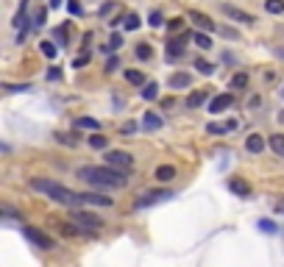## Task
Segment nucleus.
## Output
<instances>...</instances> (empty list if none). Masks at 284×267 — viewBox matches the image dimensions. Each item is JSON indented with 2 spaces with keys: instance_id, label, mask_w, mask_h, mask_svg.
Here are the masks:
<instances>
[{
  "instance_id": "nucleus-1",
  "label": "nucleus",
  "mask_w": 284,
  "mask_h": 267,
  "mask_svg": "<svg viewBox=\"0 0 284 267\" xmlns=\"http://www.w3.org/2000/svg\"><path fill=\"white\" fill-rule=\"evenodd\" d=\"M78 178L87 181L90 187H98V189H120L128 184V178L123 170H115V167H95V164H87V167L78 170Z\"/></svg>"
},
{
  "instance_id": "nucleus-2",
  "label": "nucleus",
  "mask_w": 284,
  "mask_h": 267,
  "mask_svg": "<svg viewBox=\"0 0 284 267\" xmlns=\"http://www.w3.org/2000/svg\"><path fill=\"white\" fill-rule=\"evenodd\" d=\"M31 189L47 195L50 200H56V203H62V206L84 203V195H81V192H73V189L62 187V184H56V181H47V178H31Z\"/></svg>"
},
{
  "instance_id": "nucleus-3",
  "label": "nucleus",
  "mask_w": 284,
  "mask_h": 267,
  "mask_svg": "<svg viewBox=\"0 0 284 267\" xmlns=\"http://www.w3.org/2000/svg\"><path fill=\"white\" fill-rule=\"evenodd\" d=\"M106 164L115 170H123V173H128V170L134 167V156L126 151H109L106 153Z\"/></svg>"
},
{
  "instance_id": "nucleus-4",
  "label": "nucleus",
  "mask_w": 284,
  "mask_h": 267,
  "mask_svg": "<svg viewBox=\"0 0 284 267\" xmlns=\"http://www.w3.org/2000/svg\"><path fill=\"white\" fill-rule=\"evenodd\" d=\"M22 234H25L37 248H45V251H50V248H53V240H50V236H47L45 231L34 228V225H22Z\"/></svg>"
},
{
  "instance_id": "nucleus-5",
  "label": "nucleus",
  "mask_w": 284,
  "mask_h": 267,
  "mask_svg": "<svg viewBox=\"0 0 284 267\" xmlns=\"http://www.w3.org/2000/svg\"><path fill=\"white\" fill-rule=\"evenodd\" d=\"M173 189H159V192H151V195H145V198H139L137 203V209H148V206H153V203H162V200H167V198H173Z\"/></svg>"
},
{
  "instance_id": "nucleus-6",
  "label": "nucleus",
  "mask_w": 284,
  "mask_h": 267,
  "mask_svg": "<svg viewBox=\"0 0 284 267\" xmlns=\"http://www.w3.org/2000/svg\"><path fill=\"white\" fill-rule=\"evenodd\" d=\"M232 103H234V95H229V92L226 95H217V98L209 100V111H212V114H220V111H226Z\"/></svg>"
},
{
  "instance_id": "nucleus-7",
  "label": "nucleus",
  "mask_w": 284,
  "mask_h": 267,
  "mask_svg": "<svg viewBox=\"0 0 284 267\" xmlns=\"http://www.w3.org/2000/svg\"><path fill=\"white\" fill-rule=\"evenodd\" d=\"M223 14H226V17H232V20H237V22H245V25H248V22H253V14H248V11H242V9H234V6H223Z\"/></svg>"
},
{
  "instance_id": "nucleus-8",
  "label": "nucleus",
  "mask_w": 284,
  "mask_h": 267,
  "mask_svg": "<svg viewBox=\"0 0 284 267\" xmlns=\"http://www.w3.org/2000/svg\"><path fill=\"white\" fill-rule=\"evenodd\" d=\"M73 223H81L84 228H100V220L90 212H73Z\"/></svg>"
},
{
  "instance_id": "nucleus-9",
  "label": "nucleus",
  "mask_w": 284,
  "mask_h": 267,
  "mask_svg": "<svg viewBox=\"0 0 284 267\" xmlns=\"http://www.w3.org/2000/svg\"><path fill=\"white\" fill-rule=\"evenodd\" d=\"M81 195H84V203H90V206H111L115 203L111 198H106L100 192H81Z\"/></svg>"
},
{
  "instance_id": "nucleus-10",
  "label": "nucleus",
  "mask_w": 284,
  "mask_h": 267,
  "mask_svg": "<svg viewBox=\"0 0 284 267\" xmlns=\"http://www.w3.org/2000/svg\"><path fill=\"white\" fill-rule=\"evenodd\" d=\"M189 20H192L198 28H204V31H212V28H215V22H212L206 14H201V11H189Z\"/></svg>"
},
{
  "instance_id": "nucleus-11",
  "label": "nucleus",
  "mask_w": 284,
  "mask_h": 267,
  "mask_svg": "<svg viewBox=\"0 0 284 267\" xmlns=\"http://www.w3.org/2000/svg\"><path fill=\"white\" fill-rule=\"evenodd\" d=\"M142 126H145L148 131H159V128H162V117L153 114V111H148V114L142 117Z\"/></svg>"
},
{
  "instance_id": "nucleus-12",
  "label": "nucleus",
  "mask_w": 284,
  "mask_h": 267,
  "mask_svg": "<svg viewBox=\"0 0 284 267\" xmlns=\"http://www.w3.org/2000/svg\"><path fill=\"white\" fill-rule=\"evenodd\" d=\"M192 84V78H189V73H173L170 75V86L179 89V86H189Z\"/></svg>"
},
{
  "instance_id": "nucleus-13",
  "label": "nucleus",
  "mask_w": 284,
  "mask_h": 267,
  "mask_svg": "<svg viewBox=\"0 0 284 267\" xmlns=\"http://www.w3.org/2000/svg\"><path fill=\"white\" fill-rule=\"evenodd\" d=\"M245 147L251 153H259V151H265V139L259 134H251V136H248V142H245Z\"/></svg>"
},
{
  "instance_id": "nucleus-14",
  "label": "nucleus",
  "mask_w": 284,
  "mask_h": 267,
  "mask_svg": "<svg viewBox=\"0 0 284 267\" xmlns=\"http://www.w3.org/2000/svg\"><path fill=\"white\" fill-rule=\"evenodd\" d=\"M204 103H206V92H204V89H201V92H192L187 98V106H189V109H201Z\"/></svg>"
},
{
  "instance_id": "nucleus-15",
  "label": "nucleus",
  "mask_w": 284,
  "mask_h": 267,
  "mask_svg": "<svg viewBox=\"0 0 284 267\" xmlns=\"http://www.w3.org/2000/svg\"><path fill=\"white\" fill-rule=\"evenodd\" d=\"M229 187H232V192H234V195H242V198L251 192V187H248L245 181H240V178H232V181H229Z\"/></svg>"
},
{
  "instance_id": "nucleus-16",
  "label": "nucleus",
  "mask_w": 284,
  "mask_h": 267,
  "mask_svg": "<svg viewBox=\"0 0 284 267\" xmlns=\"http://www.w3.org/2000/svg\"><path fill=\"white\" fill-rule=\"evenodd\" d=\"M156 178H159V181H170V178H176V167H173V164H162V167H156Z\"/></svg>"
},
{
  "instance_id": "nucleus-17",
  "label": "nucleus",
  "mask_w": 284,
  "mask_h": 267,
  "mask_svg": "<svg viewBox=\"0 0 284 267\" xmlns=\"http://www.w3.org/2000/svg\"><path fill=\"white\" fill-rule=\"evenodd\" d=\"M75 126H78V128H90V131H98L100 123L95 120V117H78V120H75Z\"/></svg>"
},
{
  "instance_id": "nucleus-18",
  "label": "nucleus",
  "mask_w": 284,
  "mask_h": 267,
  "mask_svg": "<svg viewBox=\"0 0 284 267\" xmlns=\"http://www.w3.org/2000/svg\"><path fill=\"white\" fill-rule=\"evenodd\" d=\"M181 53H184V45H181L179 39H173V42H167V58H179Z\"/></svg>"
},
{
  "instance_id": "nucleus-19",
  "label": "nucleus",
  "mask_w": 284,
  "mask_h": 267,
  "mask_svg": "<svg viewBox=\"0 0 284 267\" xmlns=\"http://www.w3.org/2000/svg\"><path fill=\"white\" fill-rule=\"evenodd\" d=\"M126 81L134 84V86H139V84H145V75H142L139 70H126Z\"/></svg>"
},
{
  "instance_id": "nucleus-20",
  "label": "nucleus",
  "mask_w": 284,
  "mask_h": 267,
  "mask_svg": "<svg viewBox=\"0 0 284 267\" xmlns=\"http://www.w3.org/2000/svg\"><path fill=\"white\" fill-rule=\"evenodd\" d=\"M265 9L270 14H284V0H265Z\"/></svg>"
},
{
  "instance_id": "nucleus-21",
  "label": "nucleus",
  "mask_w": 284,
  "mask_h": 267,
  "mask_svg": "<svg viewBox=\"0 0 284 267\" xmlns=\"http://www.w3.org/2000/svg\"><path fill=\"white\" fill-rule=\"evenodd\" d=\"M270 147H273L279 156H284V134H273V136H270Z\"/></svg>"
},
{
  "instance_id": "nucleus-22",
  "label": "nucleus",
  "mask_w": 284,
  "mask_h": 267,
  "mask_svg": "<svg viewBox=\"0 0 284 267\" xmlns=\"http://www.w3.org/2000/svg\"><path fill=\"white\" fill-rule=\"evenodd\" d=\"M192 39H195V45H198L201 50H209V47H212V39H209V34H201V31H198Z\"/></svg>"
},
{
  "instance_id": "nucleus-23",
  "label": "nucleus",
  "mask_w": 284,
  "mask_h": 267,
  "mask_svg": "<svg viewBox=\"0 0 284 267\" xmlns=\"http://www.w3.org/2000/svg\"><path fill=\"white\" fill-rule=\"evenodd\" d=\"M142 98H145V100H156L159 98V84H145V89H142Z\"/></svg>"
},
{
  "instance_id": "nucleus-24",
  "label": "nucleus",
  "mask_w": 284,
  "mask_h": 267,
  "mask_svg": "<svg viewBox=\"0 0 284 267\" xmlns=\"http://www.w3.org/2000/svg\"><path fill=\"white\" fill-rule=\"evenodd\" d=\"M139 25H142V22H139V17H137V14H128L126 20H123V28H126V31H137Z\"/></svg>"
},
{
  "instance_id": "nucleus-25",
  "label": "nucleus",
  "mask_w": 284,
  "mask_h": 267,
  "mask_svg": "<svg viewBox=\"0 0 284 267\" xmlns=\"http://www.w3.org/2000/svg\"><path fill=\"white\" fill-rule=\"evenodd\" d=\"M151 56H153V50H151V45H148V42L137 45V58H142V62H148Z\"/></svg>"
},
{
  "instance_id": "nucleus-26",
  "label": "nucleus",
  "mask_w": 284,
  "mask_h": 267,
  "mask_svg": "<svg viewBox=\"0 0 284 267\" xmlns=\"http://www.w3.org/2000/svg\"><path fill=\"white\" fill-rule=\"evenodd\" d=\"M106 142H109V139H106L103 134H92V136H90V145H92V147H98V151H103Z\"/></svg>"
},
{
  "instance_id": "nucleus-27",
  "label": "nucleus",
  "mask_w": 284,
  "mask_h": 267,
  "mask_svg": "<svg viewBox=\"0 0 284 267\" xmlns=\"http://www.w3.org/2000/svg\"><path fill=\"white\" fill-rule=\"evenodd\" d=\"M137 123H134V120H128V123H123V128H120V134L123 136H134V134H137Z\"/></svg>"
},
{
  "instance_id": "nucleus-28",
  "label": "nucleus",
  "mask_w": 284,
  "mask_h": 267,
  "mask_svg": "<svg viewBox=\"0 0 284 267\" xmlns=\"http://www.w3.org/2000/svg\"><path fill=\"white\" fill-rule=\"evenodd\" d=\"M39 50H42L47 58H56V45L53 42H39Z\"/></svg>"
},
{
  "instance_id": "nucleus-29",
  "label": "nucleus",
  "mask_w": 284,
  "mask_h": 267,
  "mask_svg": "<svg viewBox=\"0 0 284 267\" xmlns=\"http://www.w3.org/2000/svg\"><path fill=\"white\" fill-rule=\"evenodd\" d=\"M195 67H198V73H204V75H212V73H215V67H212L209 62H204V58H198V62H195Z\"/></svg>"
},
{
  "instance_id": "nucleus-30",
  "label": "nucleus",
  "mask_w": 284,
  "mask_h": 267,
  "mask_svg": "<svg viewBox=\"0 0 284 267\" xmlns=\"http://www.w3.org/2000/svg\"><path fill=\"white\" fill-rule=\"evenodd\" d=\"M123 45V37L120 34H111V39H109V45H106V53H111V50H117V47Z\"/></svg>"
},
{
  "instance_id": "nucleus-31",
  "label": "nucleus",
  "mask_w": 284,
  "mask_h": 267,
  "mask_svg": "<svg viewBox=\"0 0 284 267\" xmlns=\"http://www.w3.org/2000/svg\"><path fill=\"white\" fill-rule=\"evenodd\" d=\"M259 231H265V234H276V223L273 220H259Z\"/></svg>"
},
{
  "instance_id": "nucleus-32",
  "label": "nucleus",
  "mask_w": 284,
  "mask_h": 267,
  "mask_svg": "<svg viewBox=\"0 0 284 267\" xmlns=\"http://www.w3.org/2000/svg\"><path fill=\"white\" fill-rule=\"evenodd\" d=\"M232 86H234V89H240V86H248V75H245V73H237L234 78H232Z\"/></svg>"
},
{
  "instance_id": "nucleus-33",
  "label": "nucleus",
  "mask_w": 284,
  "mask_h": 267,
  "mask_svg": "<svg viewBox=\"0 0 284 267\" xmlns=\"http://www.w3.org/2000/svg\"><path fill=\"white\" fill-rule=\"evenodd\" d=\"M226 128H229V123H226V126H220V123H209V126H206V131H209V134H226Z\"/></svg>"
},
{
  "instance_id": "nucleus-34",
  "label": "nucleus",
  "mask_w": 284,
  "mask_h": 267,
  "mask_svg": "<svg viewBox=\"0 0 284 267\" xmlns=\"http://www.w3.org/2000/svg\"><path fill=\"white\" fill-rule=\"evenodd\" d=\"M148 22H151L153 28H162V25H164V20H162V14H159V11H151V17H148Z\"/></svg>"
},
{
  "instance_id": "nucleus-35",
  "label": "nucleus",
  "mask_w": 284,
  "mask_h": 267,
  "mask_svg": "<svg viewBox=\"0 0 284 267\" xmlns=\"http://www.w3.org/2000/svg\"><path fill=\"white\" fill-rule=\"evenodd\" d=\"M167 28L170 31H181V28H184V20H181V17H173V20H167Z\"/></svg>"
},
{
  "instance_id": "nucleus-36",
  "label": "nucleus",
  "mask_w": 284,
  "mask_h": 267,
  "mask_svg": "<svg viewBox=\"0 0 284 267\" xmlns=\"http://www.w3.org/2000/svg\"><path fill=\"white\" fill-rule=\"evenodd\" d=\"M28 89H31V84H9L6 92H28Z\"/></svg>"
},
{
  "instance_id": "nucleus-37",
  "label": "nucleus",
  "mask_w": 284,
  "mask_h": 267,
  "mask_svg": "<svg viewBox=\"0 0 284 267\" xmlns=\"http://www.w3.org/2000/svg\"><path fill=\"white\" fill-rule=\"evenodd\" d=\"M45 22H47V11H45V9H39V11H37V17H34V25H45Z\"/></svg>"
},
{
  "instance_id": "nucleus-38",
  "label": "nucleus",
  "mask_w": 284,
  "mask_h": 267,
  "mask_svg": "<svg viewBox=\"0 0 284 267\" xmlns=\"http://www.w3.org/2000/svg\"><path fill=\"white\" fill-rule=\"evenodd\" d=\"M117 67H120V62H117V56H111L109 62H106V73H115Z\"/></svg>"
},
{
  "instance_id": "nucleus-39",
  "label": "nucleus",
  "mask_w": 284,
  "mask_h": 267,
  "mask_svg": "<svg viewBox=\"0 0 284 267\" xmlns=\"http://www.w3.org/2000/svg\"><path fill=\"white\" fill-rule=\"evenodd\" d=\"M220 34H223L226 39H240V34H237L234 28H220Z\"/></svg>"
},
{
  "instance_id": "nucleus-40",
  "label": "nucleus",
  "mask_w": 284,
  "mask_h": 267,
  "mask_svg": "<svg viewBox=\"0 0 284 267\" xmlns=\"http://www.w3.org/2000/svg\"><path fill=\"white\" fill-rule=\"evenodd\" d=\"M56 139L59 142H67V145H75V142H78L75 136H67V134H56Z\"/></svg>"
},
{
  "instance_id": "nucleus-41",
  "label": "nucleus",
  "mask_w": 284,
  "mask_h": 267,
  "mask_svg": "<svg viewBox=\"0 0 284 267\" xmlns=\"http://www.w3.org/2000/svg\"><path fill=\"white\" fill-rule=\"evenodd\" d=\"M115 9H117V6H115V3H103V6H100V14H103V17H106V14H109V11H115Z\"/></svg>"
},
{
  "instance_id": "nucleus-42",
  "label": "nucleus",
  "mask_w": 284,
  "mask_h": 267,
  "mask_svg": "<svg viewBox=\"0 0 284 267\" xmlns=\"http://www.w3.org/2000/svg\"><path fill=\"white\" fill-rule=\"evenodd\" d=\"M84 64H90V56H78L73 62V67H84Z\"/></svg>"
},
{
  "instance_id": "nucleus-43",
  "label": "nucleus",
  "mask_w": 284,
  "mask_h": 267,
  "mask_svg": "<svg viewBox=\"0 0 284 267\" xmlns=\"http://www.w3.org/2000/svg\"><path fill=\"white\" fill-rule=\"evenodd\" d=\"M62 234H75V225H62Z\"/></svg>"
},
{
  "instance_id": "nucleus-44",
  "label": "nucleus",
  "mask_w": 284,
  "mask_h": 267,
  "mask_svg": "<svg viewBox=\"0 0 284 267\" xmlns=\"http://www.w3.org/2000/svg\"><path fill=\"white\" fill-rule=\"evenodd\" d=\"M276 209H279L281 215H284V200H279V203H276Z\"/></svg>"
},
{
  "instance_id": "nucleus-45",
  "label": "nucleus",
  "mask_w": 284,
  "mask_h": 267,
  "mask_svg": "<svg viewBox=\"0 0 284 267\" xmlns=\"http://www.w3.org/2000/svg\"><path fill=\"white\" fill-rule=\"evenodd\" d=\"M50 6H53V9H56V6H62V0H50Z\"/></svg>"
},
{
  "instance_id": "nucleus-46",
  "label": "nucleus",
  "mask_w": 284,
  "mask_h": 267,
  "mask_svg": "<svg viewBox=\"0 0 284 267\" xmlns=\"http://www.w3.org/2000/svg\"><path fill=\"white\" fill-rule=\"evenodd\" d=\"M281 58H284V53H281Z\"/></svg>"
},
{
  "instance_id": "nucleus-47",
  "label": "nucleus",
  "mask_w": 284,
  "mask_h": 267,
  "mask_svg": "<svg viewBox=\"0 0 284 267\" xmlns=\"http://www.w3.org/2000/svg\"><path fill=\"white\" fill-rule=\"evenodd\" d=\"M281 95H284V89H281Z\"/></svg>"
}]
</instances>
